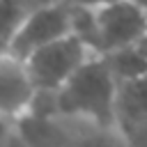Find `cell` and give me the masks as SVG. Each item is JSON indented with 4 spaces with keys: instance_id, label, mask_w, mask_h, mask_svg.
I'll return each instance as SVG.
<instances>
[{
    "instance_id": "1",
    "label": "cell",
    "mask_w": 147,
    "mask_h": 147,
    "mask_svg": "<svg viewBox=\"0 0 147 147\" xmlns=\"http://www.w3.org/2000/svg\"><path fill=\"white\" fill-rule=\"evenodd\" d=\"M115 96L117 80L108 62L101 55H96L62 90H57L55 94L39 96L32 113L62 115L74 119H87L103 126H115Z\"/></svg>"
},
{
    "instance_id": "2",
    "label": "cell",
    "mask_w": 147,
    "mask_h": 147,
    "mask_svg": "<svg viewBox=\"0 0 147 147\" xmlns=\"http://www.w3.org/2000/svg\"><path fill=\"white\" fill-rule=\"evenodd\" d=\"M16 131L25 147H129L124 133L115 126L62 115L32 113L16 124Z\"/></svg>"
},
{
    "instance_id": "3",
    "label": "cell",
    "mask_w": 147,
    "mask_h": 147,
    "mask_svg": "<svg viewBox=\"0 0 147 147\" xmlns=\"http://www.w3.org/2000/svg\"><path fill=\"white\" fill-rule=\"evenodd\" d=\"M92 57H96V53L83 39H78L76 34H67L32 53L25 64L39 96H44L62 90Z\"/></svg>"
},
{
    "instance_id": "4",
    "label": "cell",
    "mask_w": 147,
    "mask_h": 147,
    "mask_svg": "<svg viewBox=\"0 0 147 147\" xmlns=\"http://www.w3.org/2000/svg\"><path fill=\"white\" fill-rule=\"evenodd\" d=\"M147 37V9L119 0L92 11V32L87 46L96 55H110L140 44Z\"/></svg>"
},
{
    "instance_id": "5",
    "label": "cell",
    "mask_w": 147,
    "mask_h": 147,
    "mask_svg": "<svg viewBox=\"0 0 147 147\" xmlns=\"http://www.w3.org/2000/svg\"><path fill=\"white\" fill-rule=\"evenodd\" d=\"M67 34H74L71 7L67 2L34 9V11H28L25 21L21 23V28L9 46V53L21 60H28L32 53L41 51L44 46H48Z\"/></svg>"
},
{
    "instance_id": "6",
    "label": "cell",
    "mask_w": 147,
    "mask_h": 147,
    "mask_svg": "<svg viewBox=\"0 0 147 147\" xmlns=\"http://www.w3.org/2000/svg\"><path fill=\"white\" fill-rule=\"evenodd\" d=\"M39 92L30 78L25 60L0 53V119L7 124H18L32 115Z\"/></svg>"
},
{
    "instance_id": "7",
    "label": "cell",
    "mask_w": 147,
    "mask_h": 147,
    "mask_svg": "<svg viewBox=\"0 0 147 147\" xmlns=\"http://www.w3.org/2000/svg\"><path fill=\"white\" fill-rule=\"evenodd\" d=\"M147 124V76L117 83L115 126L129 136Z\"/></svg>"
},
{
    "instance_id": "8",
    "label": "cell",
    "mask_w": 147,
    "mask_h": 147,
    "mask_svg": "<svg viewBox=\"0 0 147 147\" xmlns=\"http://www.w3.org/2000/svg\"><path fill=\"white\" fill-rule=\"evenodd\" d=\"M103 60L108 62V67H110V71H113V76H115L117 83L147 76V55L138 48V44L131 46V48L103 55Z\"/></svg>"
},
{
    "instance_id": "9",
    "label": "cell",
    "mask_w": 147,
    "mask_h": 147,
    "mask_svg": "<svg viewBox=\"0 0 147 147\" xmlns=\"http://www.w3.org/2000/svg\"><path fill=\"white\" fill-rule=\"evenodd\" d=\"M25 16L28 9L21 0H0V53L9 51Z\"/></svg>"
},
{
    "instance_id": "10",
    "label": "cell",
    "mask_w": 147,
    "mask_h": 147,
    "mask_svg": "<svg viewBox=\"0 0 147 147\" xmlns=\"http://www.w3.org/2000/svg\"><path fill=\"white\" fill-rule=\"evenodd\" d=\"M69 7L74 9H87V11H96V9H103L113 2H119V0H64Z\"/></svg>"
},
{
    "instance_id": "11",
    "label": "cell",
    "mask_w": 147,
    "mask_h": 147,
    "mask_svg": "<svg viewBox=\"0 0 147 147\" xmlns=\"http://www.w3.org/2000/svg\"><path fill=\"white\" fill-rule=\"evenodd\" d=\"M124 138H126L129 147H147V124H145L142 129H138V131L124 136Z\"/></svg>"
},
{
    "instance_id": "12",
    "label": "cell",
    "mask_w": 147,
    "mask_h": 147,
    "mask_svg": "<svg viewBox=\"0 0 147 147\" xmlns=\"http://www.w3.org/2000/svg\"><path fill=\"white\" fill-rule=\"evenodd\" d=\"M25 5L28 11H34V9H44V7H53V5H62L64 0H21Z\"/></svg>"
},
{
    "instance_id": "13",
    "label": "cell",
    "mask_w": 147,
    "mask_h": 147,
    "mask_svg": "<svg viewBox=\"0 0 147 147\" xmlns=\"http://www.w3.org/2000/svg\"><path fill=\"white\" fill-rule=\"evenodd\" d=\"M2 147H25V142H23V138L18 136V131H16V126H14V131L9 133V138H7V142H5Z\"/></svg>"
},
{
    "instance_id": "14",
    "label": "cell",
    "mask_w": 147,
    "mask_h": 147,
    "mask_svg": "<svg viewBox=\"0 0 147 147\" xmlns=\"http://www.w3.org/2000/svg\"><path fill=\"white\" fill-rule=\"evenodd\" d=\"M14 131V124H7V122H2L0 119V147L7 142V138H9V133Z\"/></svg>"
},
{
    "instance_id": "15",
    "label": "cell",
    "mask_w": 147,
    "mask_h": 147,
    "mask_svg": "<svg viewBox=\"0 0 147 147\" xmlns=\"http://www.w3.org/2000/svg\"><path fill=\"white\" fill-rule=\"evenodd\" d=\"M129 2H133V5H138V7H142V9H147V0H129Z\"/></svg>"
}]
</instances>
